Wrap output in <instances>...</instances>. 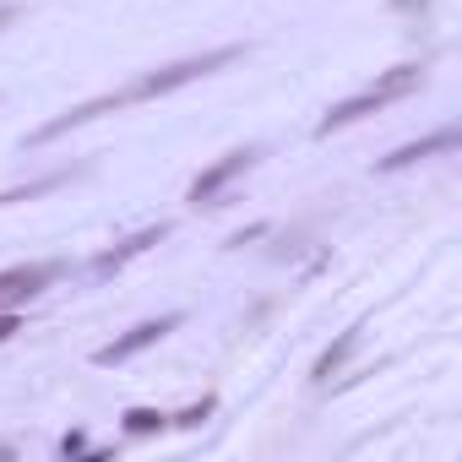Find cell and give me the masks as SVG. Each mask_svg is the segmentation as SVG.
Wrapping results in <instances>:
<instances>
[{
	"mask_svg": "<svg viewBox=\"0 0 462 462\" xmlns=\"http://www.w3.org/2000/svg\"><path fill=\"white\" fill-rule=\"evenodd\" d=\"M17 17H23V6H17V0H0V33H6Z\"/></svg>",
	"mask_w": 462,
	"mask_h": 462,
	"instance_id": "obj_12",
	"label": "cell"
},
{
	"mask_svg": "<svg viewBox=\"0 0 462 462\" xmlns=\"http://www.w3.org/2000/svg\"><path fill=\"white\" fill-rule=\"evenodd\" d=\"M66 267L60 262H28V267H6L0 273V310H17V305H28V300H39L55 278H60Z\"/></svg>",
	"mask_w": 462,
	"mask_h": 462,
	"instance_id": "obj_5",
	"label": "cell"
},
{
	"mask_svg": "<svg viewBox=\"0 0 462 462\" xmlns=\"http://www.w3.org/2000/svg\"><path fill=\"white\" fill-rule=\"evenodd\" d=\"M158 430H169L163 408H131L125 413V435H158Z\"/></svg>",
	"mask_w": 462,
	"mask_h": 462,
	"instance_id": "obj_10",
	"label": "cell"
},
{
	"mask_svg": "<svg viewBox=\"0 0 462 462\" xmlns=\"http://www.w3.org/2000/svg\"><path fill=\"white\" fill-rule=\"evenodd\" d=\"M245 55H251L245 44H223V50H207V55H185V60H174V66H158V71H147V77H136V82H125V88H109V93H98V98L71 104V109L55 115V120H44V125L28 136V147H44V142L66 136V131H77V125H88V120H98V115L131 109V104H147V98H169V93H180V88L212 77V71H228V66L245 60Z\"/></svg>",
	"mask_w": 462,
	"mask_h": 462,
	"instance_id": "obj_1",
	"label": "cell"
},
{
	"mask_svg": "<svg viewBox=\"0 0 462 462\" xmlns=\"http://www.w3.org/2000/svg\"><path fill=\"white\" fill-rule=\"evenodd\" d=\"M212 408H217V397H201V402H190V408L169 413V424H180V430H196L201 419H212Z\"/></svg>",
	"mask_w": 462,
	"mask_h": 462,
	"instance_id": "obj_11",
	"label": "cell"
},
{
	"mask_svg": "<svg viewBox=\"0 0 462 462\" xmlns=\"http://www.w3.org/2000/svg\"><path fill=\"white\" fill-rule=\"evenodd\" d=\"M60 451H66V457H82V451H88V440H82V435H77V430H71V435H66V440H60Z\"/></svg>",
	"mask_w": 462,
	"mask_h": 462,
	"instance_id": "obj_14",
	"label": "cell"
},
{
	"mask_svg": "<svg viewBox=\"0 0 462 462\" xmlns=\"http://www.w3.org/2000/svg\"><path fill=\"white\" fill-rule=\"evenodd\" d=\"M82 169H55V174H39V180H28V185H12V190H0V207H17V201H39V196H50V190H60V185H71Z\"/></svg>",
	"mask_w": 462,
	"mask_h": 462,
	"instance_id": "obj_9",
	"label": "cell"
},
{
	"mask_svg": "<svg viewBox=\"0 0 462 462\" xmlns=\"http://www.w3.org/2000/svg\"><path fill=\"white\" fill-rule=\"evenodd\" d=\"M359 343H365V327H348V332H343V337H337V343H332V348H327L321 359H316L310 381H316V386H327V381H332V375H337V370H343V365H348L354 354H359Z\"/></svg>",
	"mask_w": 462,
	"mask_h": 462,
	"instance_id": "obj_8",
	"label": "cell"
},
{
	"mask_svg": "<svg viewBox=\"0 0 462 462\" xmlns=\"http://www.w3.org/2000/svg\"><path fill=\"white\" fill-rule=\"evenodd\" d=\"M435 152H457V125H440V131H430V136H419V142L392 147L375 169H381V174H397V169H413V163H424V158H435Z\"/></svg>",
	"mask_w": 462,
	"mask_h": 462,
	"instance_id": "obj_7",
	"label": "cell"
},
{
	"mask_svg": "<svg viewBox=\"0 0 462 462\" xmlns=\"http://www.w3.org/2000/svg\"><path fill=\"white\" fill-rule=\"evenodd\" d=\"M424 88V60H408V66H392V71H381L370 88H359L354 98H343V104H332L321 120H316V136H332V131H348V125H359V120H370L375 109H386V104H397V98H408V93H419Z\"/></svg>",
	"mask_w": 462,
	"mask_h": 462,
	"instance_id": "obj_2",
	"label": "cell"
},
{
	"mask_svg": "<svg viewBox=\"0 0 462 462\" xmlns=\"http://www.w3.org/2000/svg\"><path fill=\"white\" fill-rule=\"evenodd\" d=\"M180 321H185L180 310L152 316V321H136V327H131V332H120L115 343H104V348L93 354V365H104V370H109V365H125V359H136L142 348H152V343H163L169 332H180Z\"/></svg>",
	"mask_w": 462,
	"mask_h": 462,
	"instance_id": "obj_4",
	"label": "cell"
},
{
	"mask_svg": "<svg viewBox=\"0 0 462 462\" xmlns=\"http://www.w3.org/2000/svg\"><path fill=\"white\" fill-rule=\"evenodd\" d=\"M163 240H169V223H147V228H136V235H125L120 245L98 251L88 273H93V278H115L120 267H131L136 256H147V251H152V245H163Z\"/></svg>",
	"mask_w": 462,
	"mask_h": 462,
	"instance_id": "obj_6",
	"label": "cell"
},
{
	"mask_svg": "<svg viewBox=\"0 0 462 462\" xmlns=\"http://www.w3.org/2000/svg\"><path fill=\"white\" fill-rule=\"evenodd\" d=\"M256 163H262V147H256V142H245V147H235V152H223L217 163H207V169L190 180L185 201H190V207H223V190L235 185L240 174H251Z\"/></svg>",
	"mask_w": 462,
	"mask_h": 462,
	"instance_id": "obj_3",
	"label": "cell"
},
{
	"mask_svg": "<svg viewBox=\"0 0 462 462\" xmlns=\"http://www.w3.org/2000/svg\"><path fill=\"white\" fill-rule=\"evenodd\" d=\"M12 332H23V321H17V310H0V343H6Z\"/></svg>",
	"mask_w": 462,
	"mask_h": 462,
	"instance_id": "obj_13",
	"label": "cell"
}]
</instances>
